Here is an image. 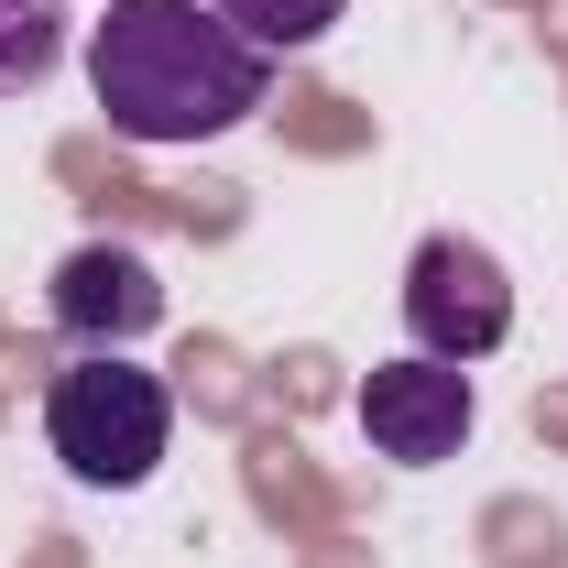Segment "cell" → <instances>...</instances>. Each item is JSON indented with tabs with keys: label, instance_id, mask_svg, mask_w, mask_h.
I'll use <instances>...</instances> for the list:
<instances>
[{
	"label": "cell",
	"instance_id": "obj_5",
	"mask_svg": "<svg viewBox=\"0 0 568 568\" xmlns=\"http://www.w3.org/2000/svg\"><path fill=\"white\" fill-rule=\"evenodd\" d=\"M164 317V284H153V263L142 252H121V241H88V252H67L55 263V328H77V339H142Z\"/></svg>",
	"mask_w": 568,
	"mask_h": 568
},
{
	"label": "cell",
	"instance_id": "obj_6",
	"mask_svg": "<svg viewBox=\"0 0 568 568\" xmlns=\"http://www.w3.org/2000/svg\"><path fill=\"white\" fill-rule=\"evenodd\" d=\"M67 33H77L67 0H0V99H22L67 67Z\"/></svg>",
	"mask_w": 568,
	"mask_h": 568
},
{
	"label": "cell",
	"instance_id": "obj_1",
	"mask_svg": "<svg viewBox=\"0 0 568 568\" xmlns=\"http://www.w3.org/2000/svg\"><path fill=\"white\" fill-rule=\"evenodd\" d=\"M274 55L219 0H110L88 33V88L121 142H219L263 110Z\"/></svg>",
	"mask_w": 568,
	"mask_h": 568
},
{
	"label": "cell",
	"instance_id": "obj_3",
	"mask_svg": "<svg viewBox=\"0 0 568 568\" xmlns=\"http://www.w3.org/2000/svg\"><path fill=\"white\" fill-rule=\"evenodd\" d=\"M405 328H416L426 361H470L503 351V328H514V284H503V263L481 252V241H459V230H437V241H416V263H405Z\"/></svg>",
	"mask_w": 568,
	"mask_h": 568
},
{
	"label": "cell",
	"instance_id": "obj_2",
	"mask_svg": "<svg viewBox=\"0 0 568 568\" xmlns=\"http://www.w3.org/2000/svg\"><path fill=\"white\" fill-rule=\"evenodd\" d=\"M44 437H55V459H67L88 493H142L153 459H164V437H175V394L153 372H132L121 351H99V361H77V372H55Z\"/></svg>",
	"mask_w": 568,
	"mask_h": 568
},
{
	"label": "cell",
	"instance_id": "obj_4",
	"mask_svg": "<svg viewBox=\"0 0 568 568\" xmlns=\"http://www.w3.org/2000/svg\"><path fill=\"white\" fill-rule=\"evenodd\" d=\"M470 372L459 361H426V351H405V361H383L372 383H361V437L383 448V459H405V470H437V459H459L470 448Z\"/></svg>",
	"mask_w": 568,
	"mask_h": 568
},
{
	"label": "cell",
	"instance_id": "obj_7",
	"mask_svg": "<svg viewBox=\"0 0 568 568\" xmlns=\"http://www.w3.org/2000/svg\"><path fill=\"white\" fill-rule=\"evenodd\" d=\"M219 11H230V22H241L263 55H295V44H317V33H328L351 0H219Z\"/></svg>",
	"mask_w": 568,
	"mask_h": 568
}]
</instances>
